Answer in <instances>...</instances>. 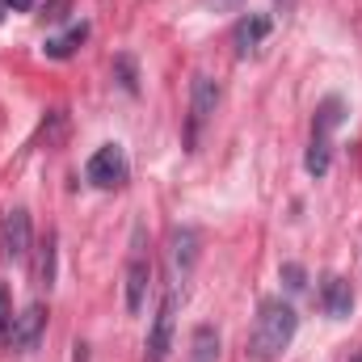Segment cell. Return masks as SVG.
<instances>
[{
    "label": "cell",
    "mask_w": 362,
    "mask_h": 362,
    "mask_svg": "<svg viewBox=\"0 0 362 362\" xmlns=\"http://www.w3.org/2000/svg\"><path fill=\"white\" fill-rule=\"evenodd\" d=\"M295 329H299V316H295L291 303H282V299H262L257 320H253V333H249V358L253 362L282 358V350L295 341Z\"/></svg>",
    "instance_id": "cell-1"
},
{
    "label": "cell",
    "mask_w": 362,
    "mask_h": 362,
    "mask_svg": "<svg viewBox=\"0 0 362 362\" xmlns=\"http://www.w3.org/2000/svg\"><path fill=\"white\" fill-rule=\"evenodd\" d=\"M215 110H219V85L211 81V76H194V85H189V122H185V152H198V139H202V131H206V122L215 118Z\"/></svg>",
    "instance_id": "cell-2"
},
{
    "label": "cell",
    "mask_w": 362,
    "mask_h": 362,
    "mask_svg": "<svg viewBox=\"0 0 362 362\" xmlns=\"http://www.w3.org/2000/svg\"><path fill=\"white\" fill-rule=\"evenodd\" d=\"M127 173H131V165H127V152H122L118 144H101V148L89 156V165H85V177H89L97 189H114V185H122Z\"/></svg>",
    "instance_id": "cell-3"
},
{
    "label": "cell",
    "mask_w": 362,
    "mask_h": 362,
    "mask_svg": "<svg viewBox=\"0 0 362 362\" xmlns=\"http://www.w3.org/2000/svg\"><path fill=\"white\" fill-rule=\"evenodd\" d=\"M173 325H177V291H169L156 308L152 333H148V362H165L173 350Z\"/></svg>",
    "instance_id": "cell-4"
},
{
    "label": "cell",
    "mask_w": 362,
    "mask_h": 362,
    "mask_svg": "<svg viewBox=\"0 0 362 362\" xmlns=\"http://www.w3.org/2000/svg\"><path fill=\"white\" fill-rule=\"evenodd\" d=\"M148 286H152V262L144 253V232H135V253L127 262V312H144V299H148Z\"/></svg>",
    "instance_id": "cell-5"
},
{
    "label": "cell",
    "mask_w": 362,
    "mask_h": 362,
    "mask_svg": "<svg viewBox=\"0 0 362 362\" xmlns=\"http://www.w3.org/2000/svg\"><path fill=\"white\" fill-rule=\"evenodd\" d=\"M0 240H4V253H8V262H25L30 257V215L21 211V206H13V211H4V223H0Z\"/></svg>",
    "instance_id": "cell-6"
},
{
    "label": "cell",
    "mask_w": 362,
    "mask_h": 362,
    "mask_svg": "<svg viewBox=\"0 0 362 362\" xmlns=\"http://www.w3.org/2000/svg\"><path fill=\"white\" fill-rule=\"evenodd\" d=\"M198 253H202V236H198V228H177V232H173V249H169V262H173V278H177V282L189 278L194 262H198Z\"/></svg>",
    "instance_id": "cell-7"
},
{
    "label": "cell",
    "mask_w": 362,
    "mask_h": 362,
    "mask_svg": "<svg viewBox=\"0 0 362 362\" xmlns=\"http://www.w3.org/2000/svg\"><path fill=\"white\" fill-rule=\"evenodd\" d=\"M320 308L333 316V320H346L354 312V286L341 278V274H329L325 286H320Z\"/></svg>",
    "instance_id": "cell-8"
},
{
    "label": "cell",
    "mask_w": 362,
    "mask_h": 362,
    "mask_svg": "<svg viewBox=\"0 0 362 362\" xmlns=\"http://www.w3.org/2000/svg\"><path fill=\"white\" fill-rule=\"evenodd\" d=\"M42 329H47V308L30 303L21 316H13V346L17 350H34L42 341Z\"/></svg>",
    "instance_id": "cell-9"
},
{
    "label": "cell",
    "mask_w": 362,
    "mask_h": 362,
    "mask_svg": "<svg viewBox=\"0 0 362 362\" xmlns=\"http://www.w3.org/2000/svg\"><path fill=\"white\" fill-rule=\"evenodd\" d=\"M266 34H270V17H266V13H249V17H240L236 30H232L236 55H253V51L266 42Z\"/></svg>",
    "instance_id": "cell-10"
},
{
    "label": "cell",
    "mask_w": 362,
    "mask_h": 362,
    "mask_svg": "<svg viewBox=\"0 0 362 362\" xmlns=\"http://www.w3.org/2000/svg\"><path fill=\"white\" fill-rule=\"evenodd\" d=\"M189 362H219V333L211 325H198L189 333Z\"/></svg>",
    "instance_id": "cell-11"
},
{
    "label": "cell",
    "mask_w": 362,
    "mask_h": 362,
    "mask_svg": "<svg viewBox=\"0 0 362 362\" xmlns=\"http://www.w3.org/2000/svg\"><path fill=\"white\" fill-rule=\"evenodd\" d=\"M329 165H333V144H329V135H312L308 156H303V169H308L312 177H325Z\"/></svg>",
    "instance_id": "cell-12"
},
{
    "label": "cell",
    "mask_w": 362,
    "mask_h": 362,
    "mask_svg": "<svg viewBox=\"0 0 362 362\" xmlns=\"http://www.w3.org/2000/svg\"><path fill=\"white\" fill-rule=\"evenodd\" d=\"M85 38H89V21L72 25V30H68L64 38H51V42H47V55H51V59H68V55H72V51H76V47L85 42Z\"/></svg>",
    "instance_id": "cell-13"
},
{
    "label": "cell",
    "mask_w": 362,
    "mask_h": 362,
    "mask_svg": "<svg viewBox=\"0 0 362 362\" xmlns=\"http://www.w3.org/2000/svg\"><path fill=\"white\" fill-rule=\"evenodd\" d=\"M341 97H325L320 101V110H316V118H312V135H333V127L341 122Z\"/></svg>",
    "instance_id": "cell-14"
},
{
    "label": "cell",
    "mask_w": 362,
    "mask_h": 362,
    "mask_svg": "<svg viewBox=\"0 0 362 362\" xmlns=\"http://www.w3.org/2000/svg\"><path fill=\"white\" fill-rule=\"evenodd\" d=\"M38 278H42V286H51V282H55V236H47V240H42V257H38Z\"/></svg>",
    "instance_id": "cell-15"
},
{
    "label": "cell",
    "mask_w": 362,
    "mask_h": 362,
    "mask_svg": "<svg viewBox=\"0 0 362 362\" xmlns=\"http://www.w3.org/2000/svg\"><path fill=\"white\" fill-rule=\"evenodd\" d=\"M114 72H118V81H122V89H127V93H139V81H135V59H131V55H118V59H114Z\"/></svg>",
    "instance_id": "cell-16"
},
{
    "label": "cell",
    "mask_w": 362,
    "mask_h": 362,
    "mask_svg": "<svg viewBox=\"0 0 362 362\" xmlns=\"http://www.w3.org/2000/svg\"><path fill=\"white\" fill-rule=\"evenodd\" d=\"M282 282H286V291H303V286H308V274H303L299 262H286V266H282Z\"/></svg>",
    "instance_id": "cell-17"
},
{
    "label": "cell",
    "mask_w": 362,
    "mask_h": 362,
    "mask_svg": "<svg viewBox=\"0 0 362 362\" xmlns=\"http://www.w3.org/2000/svg\"><path fill=\"white\" fill-rule=\"evenodd\" d=\"M8 325H13V308H8V291L0 286V341H4V333H8Z\"/></svg>",
    "instance_id": "cell-18"
},
{
    "label": "cell",
    "mask_w": 362,
    "mask_h": 362,
    "mask_svg": "<svg viewBox=\"0 0 362 362\" xmlns=\"http://www.w3.org/2000/svg\"><path fill=\"white\" fill-rule=\"evenodd\" d=\"M4 8H13V13H30L34 0H4Z\"/></svg>",
    "instance_id": "cell-19"
},
{
    "label": "cell",
    "mask_w": 362,
    "mask_h": 362,
    "mask_svg": "<svg viewBox=\"0 0 362 362\" xmlns=\"http://www.w3.org/2000/svg\"><path fill=\"white\" fill-rule=\"evenodd\" d=\"M274 4H278L282 13H291V8H295V0H274Z\"/></svg>",
    "instance_id": "cell-20"
},
{
    "label": "cell",
    "mask_w": 362,
    "mask_h": 362,
    "mask_svg": "<svg viewBox=\"0 0 362 362\" xmlns=\"http://www.w3.org/2000/svg\"><path fill=\"white\" fill-rule=\"evenodd\" d=\"M0 17H4V0H0Z\"/></svg>",
    "instance_id": "cell-21"
}]
</instances>
